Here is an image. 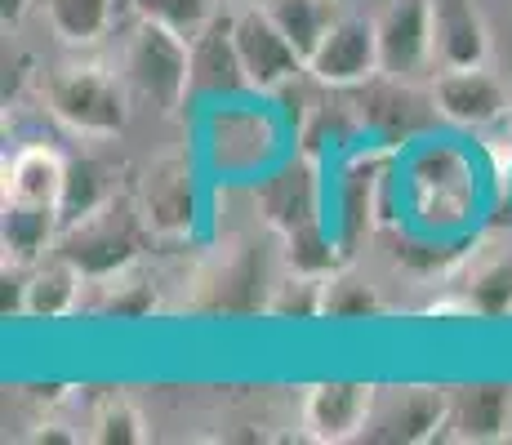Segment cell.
Wrapping results in <instances>:
<instances>
[{"instance_id":"obj_1","label":"cell","mask_w":512,"mask_h":445,"mask_svg":"<svg viewBox=\"0 0 512 445\" xmlns=\"http://www.w3.org/2000/svg\"><path fill=\"white\" fill-rule=\"evenodd\" d=\"M401 201H406V219L415 232L432 236H455L477 219L481 205V178L472 161L450 143H423L406 156L401 170Z\"/></svg>"},{"instance_id":"obj_2","label":"cell","mask_w":512,"mask_h":445,"mask_svg":"<svg viewBox=\"0 0 512 445\" xmlns=\"http://www.w3.org/2000/svg\"><path fill=\"white\" fill-rule=\"evenodd\" d=\"M201 161L223 183H254L285 161V125L272 107L214 98L201 116Z\"/></svg>"},{"instance_id":"obj_3","label":"cell","mask_w":512,"mask_h":445,"mask_svg":"<svg viewBox=\"0 0 512 445\" xmlns=\"http://www.w3.org/2000/svg\"><path fill=\"white\" fill-rule=\"evenodd\" d=\"M392 192H401V147L374 138L343 152L334 178V241L343 259H352L374 236V227L392 219Z\"/></svg>"},{"instance_id":"obj_4","label":"cell","mask_w":512,"mask_h":445,"mask_svg":"<svg viewBox=\"0 0 512 445\" xmlns=\"http://www.w3.org/2000/svg\"><path fill=\"white\" fill-rule=\"evenodd\" d=\"M45 107L72 138L107 143V138H121L130 125L134 94L121 67L112 72L107 63L85 58V63H63L45 76Z\"/></svg>"},{"instance_id":"obj_5","label":"cell","mask_w":512,"mask_h":445,"mask_svg":"<svg viewBox=\"0 0 512 445\" xmlns=\"http://www.w3.org/2000/svg\"><path fill=\"white\" fill-rule=\"evenodd\" d=\"M121 76L130 85L134 103L174 116L192 98V36L174 32L165 23L139 18L121 41Z\"/></svg>"},{"instance_id":"obj_6","label":"cell","mask_w":512,"mask_h":445,"mask_svg":"<svg viewBox=\"0 0 512 445\" xmlns=\"http://www.w3.org/2000/svg\"><path fill=\"white\" fill-rule=\"evenodd\" d=\"M326 205H330L326 165H321V156L312 147H299L281 165H272L263 178H254V210L263 214V223L281 241L312 232V227H326Z\"/></svg>"},{"instance_id":"obj_7","label":"cell","mask_w":512,"mask_h":445,"mask_svg":"<svg viewBox=\"0 0 512 445\" xmlns=\"http://www.w3.org/2000/svg\"><path fill=\"white\" fill-rule=\"evenodd\" d=\"M143 236H147V223L139 214V201L107 196L94 210H85L81 219L63 223L58 250L81 267L90 281H98V276H112V272H121V267L139 263Z\"/></svg>"},{"instance_id":"obj_8","label":"cell","mask_w":512,"mask_h":445,"mask_svg":"<svg viewBox=\"0 0 512 445\" xmlns=\"http://www.w3.org/2000/svg\"><path fill=\"white\" fill-rule=\"evenodd\" d=\"M139 214L152 241H187L201 227V174L187 152H165L143 170Z\"/></svg>"},{"instance_id":"obj_9","label":"cell","mask_w":512,"mask_h":445,"mask_svg":"<svg viewBox=\"0 0 512 445\" xmlns=\"http://www.w3.org/2000/svg\"><path fill=\"white\" fill-rule=\"evenodd\" d=\"M232 32H236V49H241V67H245V81H250L254 98H268V94H285L303 72V54L290 45V36L277 27V18L268 14L263 0H250L232 14Z\"/></svg>"},{"instance_id":"obj_10","label":"cell","mask_w":512,"mask_h":445,"mask_svg":"<svg viewBox=\"0 0 512 445\" xmlns=\"http://www.w3.org/2000/svg\"><path fill=\"white\" fill-rule=\"evenodd\" d=\"M268 272H263V254L245 241H228L210 263L196 276V312H214V316H250V312H268V294H272Z\"/></svg>"},{"instance_id":"obj_11","label":"cell","mask_w":512,"mask_h":445,"mask_svg":"<svg viewBox=\"0 0 512 445\" xmlns=\"http://www.w3.org/2000/svg\"><path fill=\"white\" fill-rule=\"evenodd\" d=\"M308 76L321 89H361L383 76L379 58V27L366 14H343L330 23L321 45L308 58Z\"/></svg>"},{"instance_id":"obj_12","label":"cell","mask_w":512,"mask_h":445,"mask_svg":"<svg viewBox=\"0 0 512 445\" xmlns=\"http://www.w3.org/2000/svg\"><path fill=\"white\" fill-rule=\"evenodd\" d=\"M379 405V388L357 379H326L312 383L299 405V428L317 445H348L366 441V428Z\"/></svg>"},{"instance_id":"obj_13","label":"cell","mask_w":512,"mask_h":445,"mask_svg":"<svg viewBox=\"0 0 512 445\" xmlns=\"http://www.w3.org/2000/svg\"><path fill=\"white\" fill-rule=\"evenodd\" d=\"M432 107L441 121L459 125V130H490V125L508 121L512 94L490 67H450V72L432 76Z\"/></svg>"},{"instance_id":"obj_14","label":"cell","mask_w":512,"mask_h":445,"mask_svg":"<svg viewBox=\"0 0 512 445\" xmlns=\"http://www.w3.org/2000/svg\"><path fill=\"white\" fill-rule=\"evenodd\" d=\"M450 388H379V405L366 441L379 445H423L446 437Z\"/></svg>"},{"instance_id":"obj_15","label":"cell","mask_w":512,"mask_h":445,"mask_svg":"<svg viewBox=\"0 0 512 445\" xmlns=\"http://www.w3.org/2000/svg\"><path fill=\"white\" fill-rule=\"evenodd\" d=\"M383 76L415 81L432 67V0H388L374 18Z\"/></svg>"},{"instance_id":"obj_16","label":"cell","mask_w":512,"mask_h":445,"mask_svg":"<svg viewBox=\"0 0 512 445\" xmlns=\"http://www.w3.org/2000/svg\"><path fill=\"white\" fill-rule=\"evenodd\" d=\"M250 94L241 67V49H236L232 14H214L201 32L192 36V98H241Z\"/></svg>"},{"instance_id":"obj_17","label":"cell","mask_w":512,"mask_h":445,"mask_svg":"<svg viewBox=\"0 0 512 445\" xmlns=\"http://www.w3.org/2000/svg\"><path fill=\"white\" fill-rule=\"evenodd\" d=\"M512 437V383H468L450 388L446 437L459 445H495Z\"/></svg>"},{"instance_id":"obj_18","label":"cell","mask_w":512,"mask_h":445,"mask_svg":"<svg viewBox=\"0 0 512 445\" xmlns=\"http://www.w3.org/2000/svg\"><path fill=\"white\" fill-rule=\"evenodd\" d=\"M490 27L477 0H432V67H486Z\"/></svg>"},{"instance_id":"obj_19","label":"cell","mask_w":512,"mask_h":445,"mask_svg":"<svg viewBox=\"0 0 512 445\" xmlns=\"http://www.w3.org/2000/svg\"><path fill=\"white\" fill-rule=\"evenodd\" d=\"M72 165L49 143H27L5 161V196L0 205H32V210H58L63 214V192Z\"/></svg>"},{"instance_id":"obj_20","label":"cell","mask_w":512,"mask_h":445,"mask_svg":"<svg viewBox=\"0 0 512 445\" xmlns=\"http://www.w3.org/2000/svg\"><path fill=\"white\" fill-rule=\"evenodd\" d=\"M85 285H90V276L63 250L49 254L45 263H36L27 272L23 321H67V316H76L85 308Z\"/></svg>"},{"instance_id":"obj_21","label":"cell","mask_w":512,"mask_h":445,"mask_svg":"<svg viewBox=\"0 0 512 445\" xmlns=\"http://www.w3.org/2000/svg\"><path fill=\"white\" fill-rule=\"evenodd\" d=\"M63 236V214L58 210H32V205H0V250H5V267L32 272L36 263L58 250Z\"/></svg>"},{"instance_id":"obj_22","label":"cell","mask_w":512,"mask_h":445,"mask_svg":"<svg viewBox=\"0 0 512 445\" xmlns=\"http://www.w3.org/2000/svg\"><path fill=\"white\" fill-rule=\"evenodd\" d=\"M383 81L388 85H383L379 94H370L374 107L361 103V121L379 134V143L401 147V143H410L415 134L428 130V116H437V107L423 112V103H419L415 89H410V81H392V76H383Z\"/></svg>"},{"instance_id":"obj_23","label":"cell","mask_w":512,"mask_h":445,"mask_svg":"<svg viewBox=\"0 0 512 445\" xmlns=\"http://www.w3.org/2000/svg\"><path fill=\"white\" fill-rule=\"evenodd\" d=\"M94 285V303H90V312L98 316H107V321H147L152 312H161V285L152 281V276H143L139 267H121V272H112V276H98Z\"/></svg>"},{"instance_id":"obj_24","label":"cell","mask_w":512,"mask_h":445,"mask_svg":"<svg viewBox=\"0 0 512 445\" xmlns=\"http://www.w3.org/2000/svg\"><path fill=\"white\" fill-rule=\"evenodd\" d=\"M41 9L67 49H90L116 27V0H41Z\"/></svg>"},{"instance_id":"obj_25","label":"cell","mask_w":512,"mask_h":445,"mask_svg":"<svg viewBox=\"0 0 512 445\" xmlns=\"http://www.w3.org/2000/svg\"><path fill=\"white\" fill-rule=\"evenodd\" d=\"M455 290L468 299L472 316H481V321H504V316H512V259L508 254H495V259L472 263Z\"/></svg>"},{"instance_id":"obj_26","label":"cell","mask_w":512,"mask_h":445,"mask_svg":"<svg viewBox=\"0 0 512 445\" xmlns=\"http://www.w3.org/2000/svg\"><path fill=\"white\" fill-rule=\"evenodd\" d=\"M268 14L277 18V27L290 36V45L303 54V63L312 58V49L321 45V36L330 32V23L339 18L334 0H263Z\"/></svg>"},{"instance_id":"obj_27","label":"cell","mask_w":512,"mask_h":445,"mask_svg":"<svg viewBox=\"0 0 512 445\" xmlns=\"http://www.w3.org/2000/svg\"><path fill=\"white\" fill-rule=\"evenodd\" d=\"M326 281L330 276L317 272H299L290 267V276H281L268 294V312L272 321H321L326 316Z\"/></svg>"},{"instance_id":"obj_28","label":"cell","mask_w":512,"mask_h":445,"mask_svg":"<svg viewBox=\"0 0 512 445\" xmlns=\"http://www.w3.org/2000/svg\"><path fill=\"white\" fill-rule=\"evenodd\" d=\"M90 441H98V445H143V441H152V428H147L143 410L125 397V392H107L90 414Z\"/></svg>"},{"instance_id":"obj_29","label":"cell","mask_w":512,"mask_h":445,"mask_svg":"<svg viewBox=\"0 0 512 445\" xmlns=\"http://www.w3.org/2000/svg\"><path fill=\"white\" fill-rule=\"evenodd\" d=\"M383 312H388V303H383V294L370 281L348 276V272H330V281H326L330 321H370V316H383Z\"/></svg>"},{"instance_id":"obj_30","label":"cell","mask_w":512,"mask_h":445,"mask_svg":"<svg viewBox=\"0 0 512 445\" xmlns=\"http://www.w3.org/2000/svg\"><path fill=\"white\" fill-rule=\"evenodd\" d=\"M134 14L174 27L183 36H196L214 18V0H134Z\"/></svg>"},{"instance_id":"obj_31","label":"cell","mask_w":512,"mask_h":445,"mask_svg":"<svg viewBox=\"0 0 512 445\" xmlns=\"http://www.w3.org/2000/svg\"><path fill=\"white\" fill-rule=\"evenodd\" d=\"M477 152H481V161H486L499 192H512V125L499 121V125H490V130H481Z\"/></svg>"},{"instance_id":"obj_32","label":"cell","mask_w":512,"mask_h":445,"mask_svg":"<svg viewBox=\"0 0 512 445\" xmlns=\"http://www.w3.org/2000/svg\"><path fill=\"white\" fill-rule=\"evenodd\" d=\"M36 0H0V14H5V27L9 23H23L27 18V9H32Z\"/></svg>"},{"instance_id":"obj_33","label":"cell","mask_w":512,"mask_h":445,"mask_svg":"<svg viewBox=\"0 0 512 445\" xmlns=\"http://www.w3.org/2000/svg\"><path fill=\"white\" fill-rule=\"evenodd\" d=\"M32 441H76L72 432H58V423H41V432H32Z\"/></svg>"},{"instance_id":"obj_34","label":"cell","mask_w":512,"mask_h":445,"mask_svg":"<svg viewBox=\"0 0 512 445\" xmlns=\"http://www.w3.org/2000/svg\"><path fill=\"white\" fill-rule=\"evenodd\" d=\"M508 125H512V107H508Z\"/></svg>"},{"instance_id":"obj_35","label":"cell","mask_w":512,"mask_h":445,"mask_svg":"<svg viewBox=\"0 0 512 445\" xmlns=\"http://www.w3.org/2000/svg\"><path fill=\"white\" fill-rule=\"evenodd\" d=\"M241 5H250V0H241Z\"/></svg>"}]
</instances>
